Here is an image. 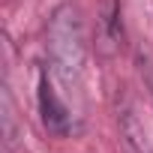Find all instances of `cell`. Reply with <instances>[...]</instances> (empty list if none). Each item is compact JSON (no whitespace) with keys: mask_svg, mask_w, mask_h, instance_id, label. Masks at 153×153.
Listing matches in <instances>:
<instances>
[{"mask_svg":"<svg viewBox=\"0 0 153 153\" xmlns=\"http://www.w3.org/2000/svg\"><path fill=\"white\" fill-rule=\"evenodd\" d=\"M99 33H102L105 45H120V39H123V21H120V3H117V0H102Z\"/></svg>","mask_w":153,"mask_h":153,"instance_id":"cell-3","label":"cell"},{"mask_svg":"<svg viewBox=\"0 0 153 153\" xmlns=\"http://www.w3.org/2000/svg\"><path fill=\"white\" fill-rule=\"evenodd\" d=\"M48 54L51 72L69 93L84 90V72H87V42L84 27L75 6H60L48 24Z\"/></svg>","mask_w":153,"mask_h":153,"instance_id":"cell-1","label":"cell"},{"mask_svg":"<svg viewBox=\"0 0 153 153\" xmlns=\"http://www.w3.org/2000/svg\"><path fill=\"white\" fill-rule=\"evenodd\" d=\"M147 87H150V96H153V63L147 66Z\"/></svg>","mask_w":153,"mask_h":153,"instance_id":"cell-4","label":"cell"},{"mask_svg":"<svg viewBox=\"0 0 153 153\" xmlns=\"http://www.w3.org/2000/svg\"><path fill=\"white\" fill-rule=\"evenodd\" d=\"M39 114H42V123H45L48 132L69 135V129H72V111L63 105V99L48 84V78H42V84H39Z\"/></svg>","mask_w":153,"mask_h":153,"instance_id":"cell-2","label":"cell"}]
</instances>
